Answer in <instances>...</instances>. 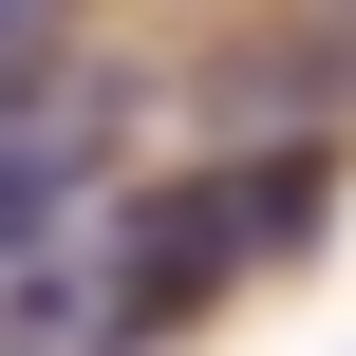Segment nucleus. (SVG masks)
Here are the masks:
<instances>
[{"label": "nucleus", "instance_id": "obj_1", "mask_svg": "<svg viewBox=\"0 0 356 356\" xmlns=\"http://www.w3.org/2000/svg\"><path fill=\"white\" fill-rule=\"evenodd\" d=\"M319 207H338V150H244V169H188V188H150V207H131V244H94V282H113V338H150V319L225 300V282H244V263H282Z\"/></svg>", "mask_w": 356, "mask_h": 356}, {"label": "nucleus", "instance_id": "obj_2", "mask_svg": "<svg viewBox=\"0 0 356 356\" xmlns=\"http://www.w3.org/2000/svg\"><path fill=\"white\" fill-rule=\"evenodd\" d=\"M75 188H94V113H0V263H19V244H56V225H75Z\"/></svg>", "mask_w": 356, "mask_h": 356}, {"label": "nucleus", "instance_id": "obj_3", "mask_svg": "<svg viewBox=\"0 0 356 356\" xmlns=\"http://www.w3.org/2000/svg\"><path fill=\"white\" fill-rule=\"evenodd\" d=\"M38 75H56V0H0V113H19Z\"/></svg>", "mask_w": 356, "mask_h": 356}]
</instances>
